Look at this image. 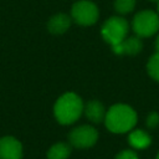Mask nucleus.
Masks as SVG:
<instances>
[{"instance_id": "f257e3e1", "label": "nucleus", "mask_w": 159, "mask_h": 159, "mask_svg": "<svg viewBox=\"0 0 159 159\" xmlns=\"http://www.w3.org/2000/svg\"><path fill=\"white\" fill-rule=\"evenodd\" d=\"M104 123L113 133H125L135 125L137 113L127 104H114L106 113Z\"/></svg>"}, {"instance_id": "f03ea898", "label": "nucleus", "mask_w": 159, "mask_h": 159, "mask_svg": "<svg viewBox=\"0 0 159 159\" xmlns=\"http://www.w3.org/2000/svg\"><path fill=\"white\" fill-rule=\"evenodd\" d=\"M82 99L72 92L62 94L55 103L53 113L58 123L61 124H72L75 123L83 112Z\"/></svg>"}, {"instance_id": "7ed1b4c3", "label": "nucleus", "mask_w": 159, "mask_h": 159, "mask_svg": "<svg viewBox=\"0 0 159 159\" xmlns=\"http://www.w3.org/2000/svg\"><path fill=\"white\" fill-rule=\"evenodd\" d=\"M128 22L125 19L119 17V16H113L108 20L102 26V36L103 39L113 46L120 43L127 36H128Z\"/></svg>"}, {"instance_id": "20e7f679", "label": "nucleus", "mask_w": 159, "mask_h": 159, "mask_svg": "<svg viewBox=\"0 0 159 159\" xmlns=\"http://www.w3.org/2000/svg\"><path fill=\"white\" fill-rule=\"evenodd\" d=\"M132 26L138 37H149L159 30V15L152 10L139 11L134 16Z\"/></svg>"}, {"instance_id": "39448f33", "label": "nucleus", "mask_w": 159, "mask_h": 159, "mask_svg": "<svg viewBox=\"0 0 159 159\" xmlns=\"http://www.w3.org/2000/svg\"><path fill=\"white\" fill-rule=\"evenodd\" d=\"M71 15L76 24L82 26H89L97 21L98 9L89 0H80L73 4Z\"/></svg>"}, {"instance_id": "423d86ee", "label": "nucleus", "mask_w": 159, "mask_h": 159, "mask_svg": "<svg viewBox=\"0 0 159 159\" xmlns=\"http://www.w3.org/2000/svg\"><path fill=\"white\" fill-rule=\"evenodd\" d=\"M68 139L70 143L76 148H89L97 142L98 132L91 125H81L72 129Z\"/></svg>"}, {"instance_id": "0eeeda50", "label": "nucleus", "mask_w": 159, "mask_h": 159, "mask_svg": "<svg viewBox=\"0 0 159 159\" xmlns=\"http://www.w3.org/2000/svg\"><path fill=\"white\" fill-rule=\"evenodd\" d=\"M22 145L21 143L10 135L0 139V159H21Z\"/></svg>"}, {"instance_id": "6e6552de", "label": "nucleus", "mask_w": 159, "mask_h": 159, "mask_svg": "<svg viewBox=\"0 0 159 159\" xmlns=\"http://www.w3.org/2000/svg\"><path fill=\"white\" fill-rule=\"evenodd\" d=\"M142 41L137 36H127L120 43L113 46V51L118 55H135L142 50Z\"/></svg>"}, {"instance_id": "1a4fd4ad", "label": "nucleus", "mask_w": 159, "mask_h": 159, "mask_svg": "<svg viewBox=\"0 0 159 159\" xmlns=\"http://www.w3.org/2000/svg\"><path fill=\"white\" fill-rule=\"evenodd\" d=\"M71 25V19L70 16H67L66 14H57L55 16H52L48 22H47V29L51 34H63L68 30Z\"/></svg>"}, {"instance_id": "9d476101", "label": "nucleus", "mask_w": 159, "mask_h": 159, "mask_svg": "<svg viewBox=\"0 0 159 159\" xmlns=\"http://www.w3.org/2000/svg\"><path fill=\"white\" fill-rule=\"evenodd\" d=\"M83 112L86 114V117L93 122V123H99L102 120H104L106 118V109L103 107L102 103H99L98 101H91L88 102L84 107H83Z\"/></svg>"}, {"instance_id": "9b49d317", "label": "nucleus", "mask_w": 159, "mask_h": 159, "mask_svg": "<svg viewBox=\"0 0 159 159\" xmlns=\"http://www.w3.org/2000/svg\"><path fill=\"white\" fill-rule=\"evenodd\" d=\"M128 142L135 149H144L150 145L152 138L147 132H144L142 129H137V130H133L129 133Z\"/></svg>"}, {"instance_id": "f8f14e48", "label": "nucleus", "mask_w": 159, "mask_h": 159, "mask_svg": "<svg viewBox=\"0 0 159 159\" xmlns=\"http://www.w3.org/2000/svg\"><path fill=\"white\" fill-rule=\"evenodd\" d=\"M71 154V148L66 143H56L47 152V159H67Z\"/></svg>"}, {"instance_id": "ddd939ff", "label": "nucleus", "mask_w": 159, "mask_h": 159, "mask_svg": "<svg viewBox=\"0 0 159 159\" xmlns=\"http://www.w3.org/2000/svg\"><path fill=\"white\" fill-rule=\"evenodd\" d=\"M147 70H148L149 76L153 80L159 82V52H155L150 57V60L148 61V65H147Z\"/></svg>"}, {"instance_id": "4468645a", "label": "nucleus", "mask_w": 159, "mask_h": 159, "mask_svg": "<svg viewBox=\"0 0 159 159\" xmlns=\"http://www.w3.org/2000/svg\"><path fill=\"white\" fill-rule=\"evenodd\" d=\"M135 7V0H116L114 9L119 14H129Z\"/></svg>"}, {"instance_id": "2eb2a0df", "label": "nucleus", "mask_w": 159, "mask_h": 159, "mask_svg": "<svg viewBox=\"0 0 159 159\" xmlns=\"http://www.w3.org/2000/svg\"><path fill=\"white\" fill-rule=\"evenodd\" d=\"M158 124H159V116L155 112L150 113L147 118V125L150 127V128H155Z\"/></svg>"}, {"instance_id": "dca6fc26", "label": "nucleus", "mask_w": 159, "mask_h": 159, "mask_svg": "<svg viewBox=\"0 0 159 159\" xmlns=\"http://www.w3.org/2000/svg\"><path fill=\"white\" fill-rule=\"evenodd\" d=\"M116 159H139V158L133 150H123L116 157Z\"/></svg>"}, {"instance_id": "f3484780", "label": "nucleus", "mask_w": 159, "mask_h": 159, "mask_svg": "<svg viewBox=\"0 0 159 159\" xmlns=\"http://www.w3.org/2000/svg\"><path fill=\"white\" fill-rule=\"evenodd\" d=\"M155 48H157V52H159V35H158V37L155 40Z\"/></svg>"}, {"instance_id": "a211bd4d", "label": "nucleus", "mask_w": 159, "mask_h": 159, "mask_svg": "<svg viewBox=\"0 0 159 159\" xmlns=\"http://www.w3.org/2000/svg\"><path fill=\"white\" fill-rule=\"evenodd\" d=\"M157 10H158V12H157V14L159 15V1H158V9H157Z\"/></svg>"}, {"instance_id": "6ab92c4d", "label": "nucleus", "mask_w": 159, "mask_h": 159, "mask_svg": "<svg viewBox=\"0 0 159 159\" xmlns=\"http://www.w3.org/2000/svg\"><path fill=\"white\" fill-rule=\"evenodd\" d=\"M157 159H159V153H158V155H157Z\"/></svg>"}, {"instance_id": "aec40b11", "label": "nucleus", "mask_w": 159, "mask_h": 159, "mask_svg": "<svg viewBox=\"0 0 159 159\" xmlns=\"http://www.w3.org/2000/svg\"><path fill=\"white\" fill-rule=\"evenodd\" d=\"M152 1H157V2H158V1H159V0H152Z\"/></svg>"}]
</instances>
